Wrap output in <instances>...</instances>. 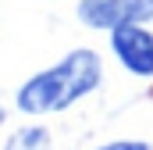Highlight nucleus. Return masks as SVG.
<instances>
[{"instance_id":"obj_1","label":"nucleus","mask_w":153,"mask_h":150,"mask_svg":"<svg viewBox=\"0 0 153 150\" xmlns=\"http://www.w3.org/2000/svg\"><path fill=\"white\" fill-rule=\"evenodd\" d=\"M100 82H103L100 54L89 46H78L68 57H61L53 68H43L39 75H32L18 89L14 104L22 114H57V111H68L75 100L89 97Z\"/></svg>"},{"instance_id":"obj_4","label":"nucleus","mask_w":153,"mask_h":150,"mask_svg":"<svg viewBox=\"0 0 153 150\" xmlns=\"http://www.w3.org/2000/svg\"><path fill=\"white\" fill-rule=\"evenodd\" d=\"M4 150H50V129L46 125H22L7 136Z\"/></svg>"},{"instance_id":"obj_5","label":"nucleus","mask_w":153,"mask_h":150,"mask_svg":"<svg viewBox=\"0 0 153 150\" xmlns=\"http://www.w3.org/2000/svg\"><path fill=\"white\" fill-rule=\"evenodd\" d=\"M100 150H150L146 140H114V143H103Z\"/></svg>"},{"instance_id":"obj_6","label":"nucleus","mask_w":153,"mask_h":150,"mask_svg":"<svg viewBox=\"0 0 153 150\" xmlns=\"http://www.w3.org/2000/svg\"><path fill=\"white\" fill-rule=\"evenodd\" d=\"M4 118H7V111H4V107H0V125H4Z\"/></svg>"},{"instance_id":"obj_3","label":"nucleus","mask_w":153,"mask_h":150,"mask_svg":"<svg viewBox=\"0 0 153 150\" xmlns=\"http://www.w3.org/2000/svg\"><path fill=\"white\" fill-rule=\"evenodd\" d=\"M111 46L117 61L139 79L153 75V32L146 25H117L111 29Z\"/></svg>"},{"instance_id":"obj_2","label":"nucleus","mask_w":153,"mask_h":150,"mask_svg":"<svg viewBox=\"0 0 153 150\" xmlns=\"http://www.w3.org/2000/svg\"><path fill=\"white\" fill-rule=\"evenodd\" d=\"M78 22L111 32L117 25L153 22V0H78Z\"/></svg>"}]
</instances>
